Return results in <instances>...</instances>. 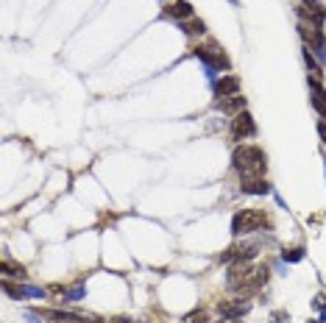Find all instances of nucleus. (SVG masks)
I'll use <instances>...</instances> for the list:
<instances>
[{
  "label": "nucleus",
  "instance_id": "6e6552de",
  "mask_svg": "<svg viewBox=\"0 0 326 323\" xmlns=\"http://www.w3.org/2000/svg\"><path fill=\"white\" fill-rule=\"evenodd\" d=\"M248 309H251V307L243 301V298H237V301H220V304H218V312H220L223 318H229V321L248 315Z\"/></svg>",
  "mask_w": 326,
  "mask_h": 323
},
{
  "label": "nucleus",
  "instance_id": "1a4fd4ad",
  "mask_svg": "<svg viewBox=\"0 0 326 323\" xmlns=\"http://www.w3.org/2000/svg\"><path fill=\"white\" fill-rule=\"evenodd\" d=\"M3 290H6L11 298H42V290L39 287H28V284H11V281H3Z\"/></svg>",
  "mask_w": 326,
  "mask_h": 323
},
{
  "label": "nucleus",
  "instance_id": "f3484780",
  "mask_svg": "<svg viewBox=\"0 0 326 323\" xmlns=\"http://www.w3.org/2000/svg\"><path fill=\"white\" fill-rule=\"evenodd\" d=\"M184 31H187V34H204L206 25H204L201 20H187V22H184Z\"/></svg>",
  "mask_w": 326,
  "mask_h": 323
},
{
  "label": "nucleus",
  "instance_id": "20e7f679",
  "mask_svg": "<svg viewBox=\"0 0 326 323\" xmlns=\"http://www.w3.org/2000/svg\"><path fill=\"white\" fill-rule=\"evenodd\" d=\"M268 265H259V267H251L248 270V276H245V279L240 281V284H237V287H232L234 293L240 295V298H245V295H251V293H256V290L262 287L265 281H268Z\"/></svg>",
  "mask_w": 326,
  "mask_h": 323
},
{
  "label": "nucleus",
  "instance_id": "dca6fc26",
  "mask_svg": "<svg viewBox=\"0 0 326 323\" xmlns=\"http://www.w3.org/2000/svg\"><path fill=\"white\" fill-rule=\"evenodd\" d=\"M282 259L284 262H301L304 259V248H290V251H284Z\"/></svg>",
  "mask_w": 326,
  "mask_h": 323
},
{
  "label": "nucleus",
  "instance_id": "4be33fe9",
  "mask_svg": "<svg viewBox=\"0 0 326 323\" xmlns=\"http://www.w3.org/2000/svg\"><path fill=\"white\" fill-rule=\"evenodd\" d=\"M229 3H232V6H237V0H229Z\"/></svg>",
  "mask_w": 326,
  "mask_h": 323
},
{
  "label": "nucleus",
  "instance_id": "ddd939ff",
  "mask_svg": "<svg viewBox=\"0 0 326 323\" xmlns=\"http://www.w3.org/2000/svg\"><path fill=\"white\" fill-rule=\"evenodd\" d=\"M310 92H312V106L318 109V114L326 120V92L321 86V81H310Z\"/></svg>",
  "mask_w": 326,
  "mask_h": 323
},
{
  "label": "nucleus",
  "instance_id": "9d476101",
  "mask_svg": "<svg viewBox=\"0 0 326 323\" xmlns=\"http://www.w3.org/2000/svg\"><path fill=\"white\" fill-rule=\"evenodd\" d=\"M215 95H218V100L220 98H232V95H240V78L237 76H223L215 84Z\"/></svg>",
  "mask_w": 326,
  "mask_h": 323
},
{
  "label": "nucleus",
  "instance_id": "39448f33",
  "mask_svg": "<svg viewBox=\"0 0 326 323\" xmlns=\"http://www.w3.org/2000/svg\"><path fill=\"white\" fill-rule=\"evenodd\" d=\"M232 140H248V137H254L256 134V126H254V117H251L248 112H240V114H234L232 120Z\"/></svg>",
  "mask_w": 326,
  "mask_h": 323
},
{
  "label": "nucleus",
  "instance_id": "f8f14e48",
  "mask_svg": "<svg viewBox=\"0 0 326 323\" xmlns=\"http://www.w3.org/2000/svg\"><path fill=\"white\" fill-rule=\"evenodd\" d=\"M164 14L173 20H192V6L187 0H173L170 6H164Z\"/></svg>",
  "mask_w": 326,
  "mask_h": 323
},
{
  "label": "nucleus",
  "instance_id": "0eeeda50",
  "mask_svg": "<svg viewBox=\"0 0 326 323\" xmlns=\"http://www.w3.org/2000/svg\"><path fill=\"white\" fill-rule=\"evenodd\" d=\"M298 14L304 17L307 22H315V25H321L324 22V8L315 3V0H298Z\"/></svg>",
  "mask_w": 326,
  "mask_h": 323
},
{
  "label": "nucleus",
  "instance_id": "aec40b11",
  "mask_svg": "<svg viewBox=\"0 0 326 323\" xmlns=\"http://www.w3.org/2000/svg\"><path fill=\"white\" fill-rule=\"evenodd\" d=\"M318 134H321V140H324V145H326V123H318Z\"/></svg>",
  "mask_w": 326,
  "mask_h": 323
},
{
  "label": "nucleus",
  "instance_id": "4468645a",
  "mask_svg": "<svg viewBox=\"0 0 326 323\" xmlns=\"http://www.w3.org/2000/svg\"><path fill=\"white\" fill-rule=\"evenodd\" d=\"M0 267H3V273H6V276H17V279L25 276V267L17 265V262H11V259H3V262H0Z\"/></svg>",
  "mask_w": 326,
  "mask_h": 323
},
{
  "label": "nucleus",
  "instance_id": "423d86ee",
  "mask_svg": "<svg viewBox=\"0 0 326 323\" xmlns=\"http://www.w3.org/2000/svg\"><path fill=\"white\" fill-rule=\"evenodd\" d=\"M240 190L248 195H265V192H270V184L265 181V176H243Z\"/></svg>",
  "mask_w": 326,
  "mask_h": 323
},
{
  "label": "nucleus",
  "instance_id": "9b49d317",
  "mask_svg": "<svg viewBox=\"0 0 326 323\" xmlns=\"http://www.w3.org/2000/svg\"><path fill=\"white\" fill-rule=\"evenodd\" d=\"M215 106L226 114H240V112H245V98H243V95H232V98L215 100Z\"/></svg>",
  "mask_w": 326,
  "mask_h": 323
},
{
  "label": "nucleus",
  "instance_id": "6ab92c4d",
  "mask_svg": "<svg viewBox=\"0 0 326 323\" xmlns=\"http://www.w3.org/2000/svg\"><path fill=\"white\" fill-rule=\"evenodd\" d=\"M190 323H209V315L198 309V312H192V315H190Z\"/></svg>",
  "mask_w": 326,
  "mask_h": 323
},
{
  "label": "nucleus",
  "instance_id": "f03ea898",
  "mask_svg": "<svg viewBox=\"0 0 326 323\" xmlns=\"http://www.w3.org/2000/svg\"><path fill=\"white\" fill-rule=\"evenodd\" d=\"M265 226H270V218L265 215L262 209H243V212H237V215H234L232 232L240 237V234L259 232V229H265Z\"/></svg>",
  "mask_w": 326,
  "mask_h": 323
},
{
  "label": "nucleus",
  "instance_id": "2eb2a0df",
  "mask_svg": "<svg viewBox=\"0 0 326 323\" xmlns=\"http://www.w3.org/2000/svg\"><path fill=\"white\" fill-rule=\"evenodd\" d=\"M304 62H307V67H310V73H312V81H321V67L315 64V56L310 53V48L304 50Z\"/></svg>",
  "mask_w": 326,
  "mask_h": 323
},
{
  "label": "nucleus",
  "instance_id": "412c9836",
  "mask_svg": "<svg viewBox=\"0 0 326 323\" xmlns=\"http://www.w3.org/2000/svg\"><path fill=\"white\" fill-rule=\"evenodd\" d=\"M321 321H326V307H324V309H321Z\"/></svg>",
  "mask_w": 326,
  "mask_h": 323
},
{
  "label": "nucleus",
  "instance_id": "7ed1b4c3",
  "mask_svg": "<svg viewBox=\"0 0 326 323\" xmlns=\"http://www.w3.org/2000/svg\"><path fill=\"white\" fill-rule=\"evenodd\" d=\"M195 56H198L201 62L206 64L209 76H215V70H218V67H229V56L223 53V48H218L215 42H209V45H198V48H195Z\"/></svg>",
  "mask_w": 326,
  "mask_h": 323
},
{
  "label": "nucleus",
  "instance_id": "f257e3e1",
  "mask_svg": "<svg viewBox=\"0 0 326 323\" xmlns=\"http://www.w3.org/2000/svg\"><path fill=\"white\" fill-rule=\"evenodd\" d=\"M232 164L240 176H262L265 173V154L256 145H240L232 156Z\"/></svg>",
  "mask_w": 326,
  "mask_h": 323
},
{
  "label": "nucleus",
  "instance_id": "a211bd4d",
  "mask_svg": "<svg viewBox=\"0 0 326 323\" xmlns=\"http://www.w3.org/2000/svg\"><path fill=\"white\" fill-rule=\"evenodd\" d=\"M64 298H67V301H81V298H84V287L78 284V287H70V290H64Z\"/></svg>",
  "mask_w": 326,
  "mask_h": 323
}]
</instances>
